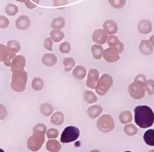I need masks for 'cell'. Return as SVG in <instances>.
Returning <instances> with one entry per match:
<instances>
[{"instance_id": "8", "label": "cell", "mask_w": 154, "mask_h": 152, "mask_svg": "<svg viewBox=\"0 0 154 152\" xmlns=\"http://www.w3.org/2000/svg\"><path fill=\"white\" fill-rule=\"evenodd\" d=\"M119 49L114 47H110L103 51V55L104 60L109 63L115 62L119 59Z\"/></svg>"}, {"instance_id": "10", "label": "cell", "mask_w": 154, "mask_h": 152, "mask_svg": "<svg viewBox=\"0 0 154 152\" xmlns=\"http://www.w3.org/2000/svg\"><path fill=\"white\" fill-rule=\"evenodd\" d=\"M108 37V34L102 29H96L92 35V38L94 42L99 44H105Z\"/></svg>"}, {"instance_id": "32", "label": "cell", "mask_w": 154, "mask_h": 152, "mask_svg": "<svg viewBox=\"0 0 154 152\" xmlns=\"http://www.w3.org/2000/svg\"><path fill=\"white\" fill-rule=\"evenodd\" d=\"M108 1L111 6L115 9L122 8L126 4V0H108Z\"/></svg>"}, {"instance_id": "4", "label": "cell", "mask_w": 154, "mask_h": 152, "mask_svg": "<svg viewBox=\"0 0 154 152\" xmlns=\"http://www.w3.org/2000/svg\"><path fill=\"white\" fill-rule=\"evenodd\" d=\"M113 84V80L110 75L104 74L102 75L97 82L95 91L98 95L103 96L106 94L109 89Z\"/></svg>"}, {"instance_id": "17", "label": "cell", "mask_w": 154, "mask_h": 152, "mask_svg": "<svg viewBox=\"0 0 154 152\" xmlns=\"http://www.w3.org/2000/svg\"><path fill=\"white\" fill-rule=\"evenodd\" d=\"M102 111V108L100 105H94L88 109L87 113L91 118L94 119L101 114Z\"/></svg>"}, {"instance_id": "34", "label": "cell", "mask_w": 154, "mask_h": 152, "mask_svg": "<svg viewBox=\"0 0 154 152\" xmlns=\"http://www.w3.org/2000/svg\"><path fill=\"white\" fill-rule=\"evenodd\" d=\"M10 54L8 53L6 47L0 45V62H5Z\"/></svg>"}, {"instance_id": "26", "label": "cell", "mask_w": 154, "mask_h": 152, "mask_svg": "<svg viewBox=\"0 0 154 152\" xmlns=\"http://www.w3.org/2000/svg\"><path fill=\"white\" fill-rule=\"evenodd\" d=\"M40 111L44 116L48 117L53 113L54 108L52 105L48 103H43L40 107Z\"/></svg>"}, {"instance_id": "22", "label": "cell", "mask_w": 154, "mask_h": 152, "mask_svg": "<svg viewBox=\"0 0 154 152\" xmlns=\"http://www.w3.org/2000/svg\"><path fill=\"white\" fill-rule=\"evenodd\" d=\"M64 117L63 114L60 111L54 113L51 118V121L53 124L57 126L62 125L64 122Z\"/></svg>"}, {"instance_id": "30", "label": "cell", "mask_w": 154, "mask_h": 152, "mask_svg": "<svg viewBox=\"0 0 154 152\" xmlns=\"http://www.w3.org/2000/svg\"><path fill=\"white\" fill-rule=\"evenodd\" d=\"M124 132L128 135L133 136L137 133L138 129L135 125L132 124L126 125L124 128Z\"/></svg>"}, {"instance_id": "7", "label": "cell", "mask_w": 154, "mask_h": 152, "mask_svg": "<svg viewBox=\"0 0 154 152\" xmlns=\"http://www.w3.org/2000/svg\"><path fill=\"white\" fill-rule=\"evenodd\" d=\"M80 135V131L73 126L66 127L62 133L60 141L62 143H69L76 140Z\"/></svg>"}, {"instance_id": "3", "label": "cell", "mask_w": 154, "mask_h": 152, "mask_svg": "<svg viewBox=\"0 0 154 152\" xmlns=\"http://www.w3.org/2000/svg\"><path fill=\"white\" fill-rule=\"evenodd\" d=\"M146 77L140 74L135 77L134 82L129 85L128 91L131 96L136 99H140L145 96Z\"/></svg>"}, {"instance_id": "19", "label": "cell", "mask_w": 154, "mask_h": 152, "mask_svg": "<svg viewBox=\"0 0 154 152\" xmlns=\"http://www.w3.org/2000/svg\"><path fill=\"white\" fill-rule=\"evenodd\" d=\"M16 24L18 28L25 29L30 25V20L26 16H21L17 20Z\"/></svg>"}, {"instance_id": "18", "label": "cell", "mask_w": 154, "mask_h": 152, "mask_svg": "<svg viewBox=\"0 0 154 152\" xmlns=\"http://www.w3.org/2000/svg\"><path fill=\"white\" fill-rule=\"evenodd\" d=\"M86 69L82 65H77L74 69L72 74L74 77L78 80H82L86 76Z\"/></svg>"}, {"instance_id": "23", "label": "cell", "mask_w": 154, "mask_h": 152, "mask_svg": "<svg viewBox=\"0 0 154 152\" xmlns=\"http://www.w3.org/2000/svg\"><path fill=\"white\" fill-rule=\"evenodd\" d=\"M92 54L95 59H100L103 54V48L100 45H94L91 49Z\"/></svg>"}, {"instance_id": "24", "label": "cell", "mask_w": 154, "mask_h": 152, "mask_svg": "<svg viewBox=\"0 0 154 152\" xmlns=\"http://www.w3.org/2000/svg\"><path fill=\"white\" fill-rule=\"evenodd\" d=\"M119 118L120 121L122 124H127L132 121V114L130 111H125L120 113Z\"/></svg>"}, {"instance_id": "28", "label": "cell", "mask_w": 154, "mask_h": 152, "mask_svg": "<svg viewBox=\"0 0 154 152\" xmlns=\"http://www.w3.org/2000/svg\"><path fill=\"white\" fill-rule=\"evenodd\" d=\"M84 99L89 104H91L97 102V97L92 92L86 90L84 93Z\"/></svg>"}, {"instance_id": "36", "label": "cell", "mask_w": 154, "mask_h": 152, "mask_svg": "<svg viewBox=\"0 0 154 152\" xmlns=\"http://www.w3.org/2000/svg\"><path fill=\"white\" fill-rule=\"evenodd\" d=\"M59 50L62 53H68L71 51V45L68 42H64L60 44Z\"/></svg>"}, {"instance_id": "37", "label": "cell", "mask_w": 154, "mask_h": 152, "mask_svg": "<svg viewBox=\"0 0 154 152\" xmlns=\"http://www.w3.org/2000/svg\"><path fill=\"white\" fill-rule=\"evenodd\" d=\"M47 135L48 138H56L58 135V131L55 129H49L48 130Z\"/></svg>"}, {"instance_id": "25", "label": "cell", "mask_w": 154, "mask_h": 152, "mask_svg": "<svg viewBox=\"0 0 154 152\" xmlns=\"http://www.w3.org/2000/svg\"><path fill=\"white\" fill-rule=\"evenodd\" d=\"M65 26V20L62 17L54 19L53 20L51 26L54 29H61L63 28Z\"/></svg>"}, {"instance_id": "2", "label": "cell", "mask_w": 154, "mask_h": 152, "mask_svg": "<svg viewBox=\"0 0 154 152\" xmlns=\"http://www.w3.org/2000/svg\"><path fill=\"white\" fill-rule=\"evenodd\" d=\"M47 127L44 124H38L35 126L33 135L29 138L27 146L32 151H38L45 143V135Z\"/></svg>"}, {"instance_id": "45", "label": "cell", "mask_w": 154, "mask_h": 152, "mask_svg": "<svg viewBox=\"0 0 154 152\" xmlns=\"http://www.w3.org/2000/svg\"><path fill=\"white\" fill-rule=\"evenodd\" d=\"M2 151V152H3V150H2V149H0V151Z\"/></svg>"}, {"instance_id": "29", "label": "cell", "mask_w": 154, "mask_h": 152, "mask_svg": "<svg viewBox=\"0 0 154 152\" xmlns=\"http://www.w3.org/2000/svg\"><path fill=\"white\" fill-rule=\"evenodd\" d=\"M63 63L64 65L65 71L66 72L71 71L75 64L74 60L72 57L65 58L63 61Z\"/></svg>"}, {"instance_id": "44", "label": "cell", "mask_w": 154, "mask_h": 152, "mask_svg": "<svg viewBox=\"0 0 154 152\" xmlns=\"http://www.w3.org/2000/svg\"><path fill=\"white\" fill-rule=\"evenodd\" d=\"M18 1L20 2H24L25 1V0H17Z\"/></svg>"}, {"instance_id": "35", "label": "cell", "mask_w": 154, "mask_h": 152, "mask_svg": "<svg viewBox=\"0 0 154 152\" xmlns=\"http://www.w3.org/2000/svg\"><path fill=\"white\" fill-rule=\"evenodd\" d=\"M145 89L149 95H153L154 93V81L153 80H148L146 81Z\"/></svg>"}, {"instance_id": "27", "label": "cell", "mask_w": 154, "mask_h": 152, "mask_svg": "<svg viewBox=\"0 0 154 152\" xmlns=\"http://www.w3.org/2000/svg\"><path fill=\"white\" fill-rule=\"evenodd\" d=\"M50 36L53 41L56 43L62 41L64 38L63 32L60 30H53L50 33Z\"/></svg>"}, {"instance_id": "20", "label": "cell", "mask_w": 154, "mask_h": 152, "mask_svg": "<svg viewBox=\"0 0 154 152\" xmlns=\"http://www.w3.org/2000/svg\"><path fill=\"white\" fill-rule=\"evenodd\" d=\"M62 146L57 140H49L46 144V148L50 152H59L61 149Z\"/></svg>"}, {"instance_id": "12", "label": "cell", "mask_w": 154, "mask_h": 152, "mask_svg": "<svg viewBox=\"0 0 154 152\" xmlns=\"http://www.w3.org/2000/svg\"><path fill=\"white\" fill-rule=\"evenodd\" d=\"M103 30L108 35H113L118 30V26L115 21L113 20H106L103 25Z\"/></svg>"}, {"instance_id": "33", "label": "cell", "mask_w": 154, "mask_h": 152, "mask_svg": "<svg viewBox=\"0 0 154 152\" xmlns=\"http://www.w3.org/2000/svg\"><path fill=\"white\" fill-rule=\"evenodd\" d=\"M32 88L36 91L41 90L44 86V82L39 78H35L32 81Z\"/></svg>"}, {"instance_id": "6", "label": "cell", "mask_w": 154, "mask_h": 152, "mask_svg": "<svg viewBox=\"0 0 154 152\" xmlns=\"http://www.w3.org/2000/svg\"><path fill=\"white\" fill-rule=\"evenodd\" d=\"M97 127L99 130L102 132H110L115 127L114 120L109 115H102L97 120Z\"/></svg>"}, {"instance_id": "16", "label": "cell", "mask_w": 154, "mask_h": 152, "mask_svg": "<svg viewBox=\"0 0 154 152\" xmlns=\"http://www.w3.org/2000/svg\"><path fill=\"white\" fill-rule=\"evenodd\" d=\"M42 62L46 66H52L56 63L57 58L54 54H45L42 57Z\"/></svg>"}, {"instance_id": "5", "label": "cell", "mask_w": 154, "mask_h": 152, "mask_svg": "<svg viewBox=\"0 0 154 152\" xmlns=\"http://www.w3.org/2000/svg\"><path fill=\"white\" fill-rule=\"evenodd\" d=\"M27 74L26 71L14 73L12 76L11 87L15 91H23L26 89Z\"/></svg>"}, {"instance_id": "31", "label": "cell", "mask_w": 154, "mask_h": 152, "mask_svg": "<svg viewBox=\"0 0 154 152\" xmlns=\"http://www.w3.org/2000/svg\"><path fill=\"white\" fill-rule=\"evenodd\" d=\"M18 8L13 4H9L5 8V11L9 16H14L18 12Z\"/></svg>"}, {"instance_id": "39", "label": "cell", "mask_w": 154, "mask_h": 152, "mask_svg": "<svg viewBox=\"0 0 154 152\" xmlns=\"http://www.w3.org/2000/svg\"><path fill=\"white\" fill-rule=\"evenodd\" d=\"M68 3V0H54V5L56 7H63Z\"/></svg>"}, {"instance_id": "40", "label": "cell", "mask_w": 154, "mask_h": 152, "mask_svg": "<svg viewBox=\"0 0 154 152\" xmlns=\"http://www.w3.org/2000/svg\"><path fill=\"white\" fill-rule=\"evenodd\" d=\"M8 114L7 109L3 105L0 104V120L5 118Z\"/></svg>"}, {"instance_id": "15", "label": "cell", "mask_w": 154, "mask_h": 152, "mask_svg": "<svg viewBox=\"0 0 154 152\" xmlns=\"http://www.w3.org/2000/svg\"><path fill=\"white\" fill-rule=\"evenodd\" d=\"M107 44L110 47H117L119 51L120 54L122 53L124 50V45L119 40L116 36H109L108 37Z\"/></svg>"}, {"instance_id": "14", "label": "cell", "mask_w": 154, "mask_h": 152, "mask_svg": "<svg viewBox=\"0 0 154 152\" xmlns=\"http://www.w3.org/2000/svg\"><path fill=\"white\" fill-rule=\"evenodd\" d=\"M152 29V24L149 20H143L138 24V30L140 34L146 35L150 33Z\"/></svg>"}, {"instance_id": "42", "label": "cell", "mask_w": 154, "mask_h": 152, "mask_svg": "<svg viewBox=\"0 0 154 152\" xmlns=\"http://www.w3.org/2000/svg\"><path fill=\"white\" fill-rule=\"evenodd\" d=\"M149 42L154 45V35L152 36L149 38Z\"/></svg>"}, {"instance_id": "1", "label": "cell", "mask_w": 154, "mask_h": 152, "mask_svg": "<svg viewBox=\"0 0 154 152\" xmlns=\"http://www.w3.org/2000/svg\"><path fill=\"white\" fill-rule=\"evenodd\" d=\"M135 121L141 128H147L153 125L154 114L148 106H138L134 109Z\"/></svg>"}, {"instance_id": "41", "label": "cell", "mask_w": 154, "mask_h": 152, "mask_svg": "<svg viewBox=\"0 0 154 152\" xmlns=\"http://www.w3.org/2000/svg\"><path fill=\"white\" fill-rule=\"evenodd\" d=\"M53 42L50 38H47L46 40L45 43V47L49 51H52V46H53Z\"/></svg>"}, {"instance_id": "21", "label": "cell", "mask_w": 154, "mask_h": 152, "mask_svg": "<svg viewBox=\"0 0 154 152\" xmlns=\"http://www.w3.org/2000/svg\"><path fill=\"white\" fill-rule=\"evenodd\" d=\"M145 143L149 146H154V131L153 129H149L147 130L143 136Z\"/></svg>"}, {"instance_id": "11", "label": "cell", "mask_w": 154, "mask_h": 152, "mask_svg": "<svg viewBox=\"0 0 154 152\" xmlns=\"http://www.w3.org/2000/svg\"><path fill=\"white\" fill-rule=\"evenodd\" d=\"M99 78V72L96 69H91L88 73L86 81V86L91 89H95Z\"/></svg>"}, {"instance_id": "43", "label": "cell", "mask_w": 154, "mask_h": 152, "mask_svg": "<svg viewBox=\"0 0 154 152\" xmlns=\"http://www.w3.org/2000/svg\"><path fill=\"white\" fill-rule=\"evenodd\" d=\"M33 1H34V2H35L37 4H38V2H39V0H32Z\"/></svg>"}, {"instance_id": "38", "label": "cell", "mask_w": 154, "mask_h": 152, "mask_svg": "<svg viewBox=\"0 0 154 152\" xmlns=\"http://www.w3.org/2000/svg\"><path fill=\"white\" fill-rule=\"evenodd\" d=\"M9 23L8 19L4 16H0V28H5L8 26Z\"/></svg>"}, {"instance_id": "9", "label": "cell", "mask_w": 154, "mask_h": 152, "mask_svg": "<svg viewBox=\"0 0 154 152\" xmlns=\"http://www.w3.org/2000/svg\"><path fill=\"white\" fill-rule=\"evenodd\" d=\"M11 71L14 73L22 71L26 65V59L22 56H17L12 61Z\"/></svg>"}, {"instance_id": "13", "label": "cell", "mask_w": 154, "mask_h": 152, "mask_svg": "<svg viewBox=\"0 0 154 152\" xmlns=\"http://www.w3.org/2000/svg\"><path fill=\"white\" fill-rule=\"evenodd\" d=\"M153 45L149 40H142L140 41L139 46V49L142 54L149 56L153 51Z\"/></svg>"}]
</instances>
